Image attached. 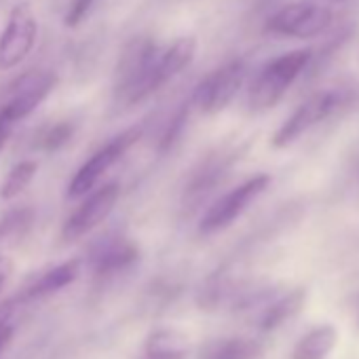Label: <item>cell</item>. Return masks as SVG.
<instances>
[{
  "label": "cell",
  "mask_w": 359,
  "mask_h": 359,
  "mask_svg": "<svg viewBox=\"0 0 359 359\" xmlns=\"http://www.w3.org/2000/svg\"><path fill=\"white\" fill-rule=\"evenodd\" d=\"M262 344L252 338H220L212 340L201 351V359H260Z\"/></svg>",
  "instance_id": "cell-17"
},
{
  "label": "cell",
  "mask_w": 359,
  "mask_h": 359,
  "mask_svg": "<svg viewBox=\"0 0 359 359\" xmlns=\"http://www.w3.org/2000/svg\"><path fill=\"white\" fill-rule=\"evenodd\" d=\"M81 273H83V258L66 260V262L45 271L39 279H34L22 294V300H41L51 294H57L64 287L72 285L81 277Z\"/></svg>",
  "instance_id": "cell-13"
},
{
  "label": "cell",
  "mask_w": 359,
  "mask_h": 359,
  "mask_svg": "<svg viewBox=\"0 0 359 359\" xmlns=\"http://www.w3.org/2000/svg\"><path fill=\"white\" fill-rule=\"evenodd\" d=\"M121 197V187L116 182L104 184L89 193L85 201L74 210V214L64 222L62 226V241L70 243L85 235H89L93 229H97L114 210L116 201Z\"/></svg>",
  "instance_id": "cell-10"
},
{
  "label": "cell",
  "mask_w": 359,
  "mask_h": 359,
  "mask_svg": "<svg viewBox=\"0 0 359 359\" xmlns=\"http://www.w3.org/2000/svg\"><path fill=\"white\" fill-rule=\"evenodd\" d=\"M197 55V39L195 36H180L167 47H161L158 57L154 62L152 85L158 91L163 85L173 81L177 74H182Z\"/></svg>",
  "instance_id": "cell-12"
},
{
  "label": "cell",
  "mask_w": 359,
  "mask_h": 359,
  "mask_svg": "<svg viewBox=\"0 0 359 359\" xmlns=\"http://www.w3.org/2000/svg\"><path fill=\"white\" fill-rule=\"evenodd\" d=\"M13 340V325L7 321H0V353H3Z\"/></svg>",
  "instance_id": "cell-23"
},
{
  "label": "cell",
  "mask_w": 359,
  "mask_h": 359,
  "mask_svg": "<svg viewBox=\"0 0 359 359\" xmlns=\"http://www.w3.org/2000/svg\"><path fill=\"white\" fill-rule=\"evenodd\" d=\"M271 184V175L269 173H258L250 180H245L243 184L235 187L231 193L220 197L203 216L199 224L201 235H214L224 229H229L239 216L245 214V210L269 189Z\"/></svg>",
  "instance_id": "cell-5"
},
{
  "label": "cell",
  "mask_w": 359,
  "mask_h": 359,
  "mask_svg": "<svg viewBox=\"0 0 359 359\" xmlns=\"http://www.w3.org/2000/svg\"><path fill=\"white\" fill-rule=\"evenodd\" d=\"M9 275H11V262H9V258L0 256V290L5 287V283H7Z\"/></svg>",
  "instance_id": "cell-24"
},
{
  "label": "cell",
  "mask_w": 359,
  "mask_h": 359,
  "mask_svg": "<svg viewBox=\"0 0 359 359\" xmlns=\"http://www.w3.org/2000/svg\"><path fill=\"white\" fill-rule=\"evenodd\" d=\"M332 22L334 13L330 7L317 5L313 0H296V3L283 5L269 18L266 30L277 36L309 41L327 32Z\"/></svg>",
  "instance_id": "cell-4"
},
{
  "label": "cell",
  "mask_w": 359,
  "mask_h": 359,
  "mask_svg": "<svg viewBox=\"0 0 359 359\" xmlns=\"http://www.w3.org/2000/svg\"><path fill=\"white\" fill-rule=\"evenodd\" d=\"M72 135H74V125L70 121L55 123L39 135L36 148H41L43 152H57L72 140Z\"/></svg>",
  "instance_id": "cell-20"
},
{
  "label": "cell",
  "mask_w": 359,
  "mask_h": 359,
  "mask_svg": "<svg viewBox=\"0 0 359 359\" xmlns=\"http://www.w3.org/2000/svg\"><path fill=\"white\" fill-rule=\"evenodd\" d=\"M93 5H95V0H72L70 7H68L64 24L68 28H79L87 20V15L91 13Z\"/></svg>",
  "instance_id": "cell-22"
},
{
  "label": "cell",
  "mask_w": 359,
  "mask_h": 359,
  "mask_svg": "<svg viewBox=\"0 0 359 359\" xmlns=\"http://www.w3.org/2000/svg\"><path fill=\"white\" fill-rule=\"evenodd\" d=\"M304 302H306V290L304 287L292 290L281 298H273L262 309V313L258 317V327L262 332H273V330L281 327L285 321H290L292 317H296L302 311Z\"/></svg>",
  "instance_id": "cell-15"
},
{
  "label": "cell",
  "mask_w": 359,
  "mask_h": 359,
  "mask_svg": "<svg viewBox=\"0 0 359 359\" xmlns=\"http://www.w3.org/2000/svg\"><path fill=\"white\" fill-rule=\"evenodd\" d=\"M140 262V248L129 237L110 235L100 239L89 254V266L97 281H108Z\"/></svg>",
  "instance_id": "cell-11"
},
{
  "label": "cell",
  "mask_w": 359,
  "mask_h": 359,
  "mask_svg": "<svg viewBox=\"0 0 359 359\" xmlns=\"http://www.w3.org/2000/svg\"><path fill=\"white\" fill-rule=\"evenodd\" d=\"M248 76V66L243 60H233L214 72H210L195 89L193 104L203 114H218L231 106V102L241 91Z\"/></svg>",
  "instance_id": "cell-6"
},
{
  "label": "cell",
  "mask_w": 359,
  "mask_h": 359,
  "mask_svg": "<svg viewBox=\"0 0 359 359\" xmlns=\"http://www.w3.org/2000/svg\"><path fill=\"white\" fill-rule=\"evenodd\" d=\"M57 76L49 70H32L20 76L9 93L7 104L0 108V123L13 129L15 123L30 116L55 89Z\"/></svg>",
  "instance_id": "cell-7"
},
{
  "label": "cell",
  "mask_w": 359,
  "mask_h": 359,
  "mask_svg": "<svg viewBox=\"0 0 359 359\" xmlns=\"http://www.w3.org/2000/svg\"><path fill=\"white\" fill-rule=\"evenodd\" d=\"M9 135H11V127H7V125L0 123V150H3L5 144L9 142Z\"/></svg>",
  "instance_id": "cell-25"
},
{
  "label": "cell",
  "mask_w": 359,
  "mask_h": 359,
  "mask_svg": "<svg viewBox=\"0 0 359 359\" xmlns=\"http://www.w3.org/2000/svg\"><path fill=\"white\" fill-rule=\"evenodd\" d=\"M187 121H189V106H184L182 110H177V114L167 125V129H165V133L161 137V144H158V152L161 154H167L169 150H173L175 142L182 137V133L187 129Z\"/></svg>",
  "instance_id": "cell-21"
},
{
  "label": "cell",
  "mask_w": 359,
  "mask_h": 359,
  "mask_svg": "<svg viewBox=\"0 0 359 359\" xmlns=\"http://www.w3.org/2000/svg\"><path fill=\"white\" fill-rule=\"evenodd\" d=\"M34 224L32 208H18L0 220V243H18L22 241Z\"/></svg>",
  "instance_id": "cell-19"
},
{
  "label": "cell",
  "mask_w": 359,
  "mask_h": 359,
  "mask_svg": "<svg viewBox=\"0 0 359 359\" xmlns=\"http://www.w3.org/2000/svg\"><path fill=\"white\" fill-rule=\"evenodd\" d=\"M344 102L342 91H319L313 97H309L302 106H298L292 116L275 131L273 146L275 148H287L298 137H302L311 127L319 125L327 116H332Z\"/></svg>",
  "instance_id": "cell-8"
},
{
  "label": "cell",
  "mask_w": 359,
  "mask_h": 359,
  "mask_svg": "<svg viewBox=\"0 0 359 359\" xmlns=\"http://www.w3.org/2000/svg\"><path fill=\"white\" fill-rule=\"evenodd\" d=\"M142 133H144L142 127H129L123 133L114 135L110 142H106L102 148H97L70 180L66 193L68 199H81L93 193L100 184V180L108 173V169L127 154V150L142 137Z\"/></svg>",
  "instance_id": "cell-3"
},
{
  "label": "cell",
  "mask_w": 359,
  "mask_h": 359,
  "mask_svg": "<svg viewBox=\"0 0 359 359\" xmlns=\"http://www.w3.org/2000/svg\"><path fill=\"white\" fill-rule=\"evenodd\" d=\"M334 3H344V0H334Z\"/></svg>",
  "instance_id": "cell-27"
},
{
  "label": "cell",
  "mask_w": 359,
  "mask_h": 359,
  "mask_svg": "<svg viewBox=\"0 0 359 359\" xmlns=\"http://www.w3.org/2000/svg\"><path fill=\"white\" fill-rule=\"evenodd\" d=\"M36 36L39 24L30 5H18L9 15L3 34H0V72H7L20 66L32 53Z\"/></svg>",
  "instance_id": "cell-9"
},
{
  "label": "cell",
  "mask_w": 359,
  "mask_h": 359,
  "mask_svg": "<svg viewBox=\"0 0 359 359\" xmlns=\"http://www.w3.org/2000/svg\"><path fill=\"white\" fill-rule=\"evenodd\" d=\"M140 359H161V357H148V355H142Z\"/></svg>",
  "instance_id": "cell-26"
},
{
  "label": "cell",
  "mask_w": 359,
  "mask_h": 359,
  "mask_svg": "<svg viewBox=\"0 0 359 359\" xmlns=\"http://www.w3.org/2000/svg\"><path fill=\"white\" fill-rule=\"evenodd\" d=\"M338 342V330L330 323L304 334L294 346L292 359H325Z\"/></svg>",
  "instance_id": "cell-16"
},
{
  "label": "cell",
  "mask_w": 359,
  "mask_h": 359,
  "mask_svg": "<svg viewBox=\"0 0 359 359\" xmlns=\"http://www.w3.org/2000/svg\"><path fill=\"white\" fill-rule=\"evenodd\" d=\"M313 62V49H294L275 60H271L254 79L248 95V104L252 112H266L275 108L287 89L296 83V79L309 68Z\"/></svg>",
  "instance_id": "cell-1"
},
{
  "label": "cell",
  "mask_w": 359,
  "mask_h": 359,
  "mask_svg": "<svg viewBox=\"0 0 359 359\" xmlns=\"http://www.w3.org/2000/svg\"><path fill=\"white\" fill-rule=\"evenodd\" d=\"M158 51L161 47L144 39H137L125 49V53L121 55L116 74H114L116 100L133 106V104L144 102L152 93H156L152 85V72H154V62L158 57Z\"/></svg>",
  "instance_id": "cell-2"
},
{
  "label": "cell",
  "mask_w": 359,
  "mask_h": 359,
  "mask_svg": "<svg viewBox=\"0 0 359 359\" xmlns=\"http://www.w3.org/2000/svg\"><path fill=\"white\" fill-rule=\"evenodd\" d=\"M36 171H39V163L32 158L20 161L18 165H13L5 177V182L0 184V199L3 201L18 199L32 184V180L36 177Z\"/></svg>",
  "instance_id": "cell-18"
},
{
  "label": "cell",
  "mask_w": 359,
  "mask_h": 359,
  "mask_svg": "<svg viewBox=\"0 0 359 359\" xmlns=\"http://www.w3.org/2000/svg\"><path fill=\"white\" fill-rule=\"evenodd\" d=\"M191 351L189 336L175 327H156L146 336L144 353L148 357L161 359H187Z\"/></svg>",
  "instance_id": "cell-14"
}]
</instances>
